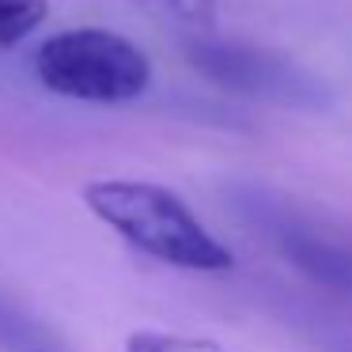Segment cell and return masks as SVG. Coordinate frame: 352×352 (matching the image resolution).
Returning <instances> with one entry per match:
<instances>
[{
	"label": "cell",
	"mask_w": 352,
	"mask_h": 352,
	"mask_svg": "<svg viewBox=\"0 0 352 352\" xmlns=\"http://www.w3.org/2000/svg\"><path fill=\"white\" fill-rule=\"evenodd\" d=\"M84 205L110 231L137 246L140 254L175 269L193 273H223L231 269V250L197 220L175 190L133 178H102L84 190Z\"/></svg>",
	"instance_id": "cell-1"
},
{
	"label": "cell",
	"mask_w": 352,
	"mask_h": 352,
	"mask_svg": "<svg viewBox=\"0 0 352 352\" xmlns=\"http://www.w3.org/2000/svg\"><path fill=\"white\" fill-rule=\"evenodd\" d=\"M34 76L46 91L76 102L118 107L152 84V61L137 42L107 27H72L46 38L34 54Z\"/></svg>",
	"instance_id": "cell-2"
},
{
	"label": "cell",
	"mask_w": 352,
	"mask_h": 352,
	"mask_svg": "<svg viewBox=\"0 0 352 352\" xmlns=\"http://www.w3.org/2000/svg\"><path fill=\"white\" fill-rule=\"evenodd\" d=\"M186 61L197 76L223 87L231 95L292 110H322L329 107V91L314 72L299 61L250 42H223V38H190Z\"/></svg>",
	"instance_id": "cell-3"
},
{
	"label": "cell",
	"mask_w": 352,
	"mask_h": 352,
	"mask_svg": "<svg viewBox=\"0 0 352 352\" xmlns=\"http://www.w3.org/2000/svg\"><path fill=\"white\" fill-rule=\"evenodd\" d=\"M265 231L276 239L280 254L303 276H311L314 284L337 292V296L352 299V243L284 212L265 216Z\"/></svg>",
	"instance_id": "cell-4"
},
{
	"label": "cell",
	"mask_w": 352,
	"mask_h": 352,
	"mask_svg": "<svg viewBox=\"0 0 352 352\" xmlns=\"http://www.w3.org/2000/svg\"><path fill=\"white\" fill-rule=\"evenodd\" d=\"M50 344H57L50 337V329L0 288V352H34V349H50Z\"/></svg>",
	"instance_id": "cell-5"
},
{
	"label": "cell",
	"mask_w": 352,
	"mask_h": 352,
	"mask_svg": "<svg viewBox=\"0 0 352 352\" xmlns=\"http://www.w3.org/2000/svg\"><path fill=\"white\" fill-rule=\"evenodd\" d=\"M50 16V0H0V50L31 38Z\"/></svg>",
	"instance_id": "cell-6"
},
{
	"label": "cell",
	"mask_w": 352,
	"mask_h": 352,
	"mask_svg": "<svg viewBox=\"0 0 352 352\" xmlns=\"http://www.w3.org/2000/svg\"><path fill=\"white\" fill-rule=\"evenodd\" d=\"M125 352H228L208 337L170 333V329H133L125 337Z\"/></svg>",
	"instance_id": "cell-7"
},
{
	"label": "cell",
	"mask_w": 352,
	"mask_h": 352,
	"mask_svg": "<svg viewBox=\"0 0 352 352\" xmlns=\"http://www.w3.org/2000/svg\"><path fill=\"white\" fill-rule=\"evenodd\" d=\"M160 8H167L175 19L197 27V31H208L216 23V0H152Z\"/></svg>",
	"instance_id": "cell-8"
},
{
	"label": "cell",
	"mask_w": 352,
	"mask_h": 352,
	"mask_svg": "<svg viewBox=\"0 0 352 352\" xmlns=\"http://www.w3.org/2000/svg\"><path fill=\"white\" fill-rule=\"evenodd\" d=\"M34 352H61V344H50V349H34Z\"/></svg>",
	"instance_id": "cell-9"
}]
</instances>
